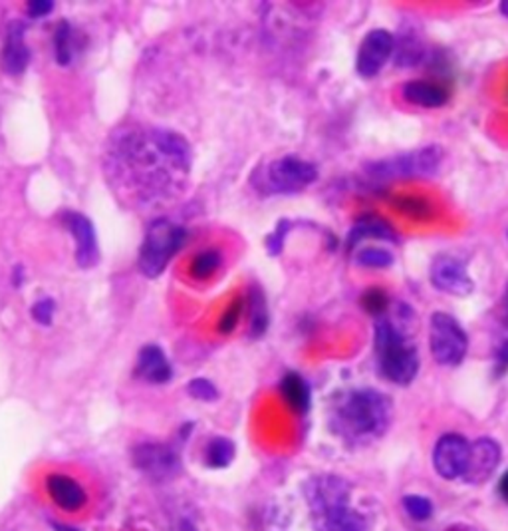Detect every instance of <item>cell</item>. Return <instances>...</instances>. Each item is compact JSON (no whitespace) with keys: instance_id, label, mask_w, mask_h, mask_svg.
<instances>
[{"instance_id":"cell-7","label":"cell","mask_w":508,"mask_h":531,"mask_svg":"<svg viewBox=\"0 0 508 531\" xmlns=\"http://www.w3.org/2000/svg\"><path fill=\"white\" fill-rule=\"evenodd\" d=\"M187 229L169 219H155L147 228L139 249V269L149 279L159 277L175 255L183 249Z\"/></svg>"},{"instance_id":"cell-37","label":"cell","mask_w":508,"mask_h":531,"mask_svg":"<svg viewBox=\"0 0 508 531\" xmlns=\"http://www.w3.org/2000/svg\"><path fill=\"white\" fill-rule=\"evenodd\" d=\"M23 277H24V275H23V269L16 267V271H14V284H16V287L20 284V281H23Z\"/></svg>"},{"instance_id":"cell-23","label":"cell","mask_w":508,"mask_h":531,"mask_svg":"<svg viewBox=\"0 0 508 531\" xmlns=\"http://www.w3.org/2000/svg\"><path fill=\"white\" fill-rule=\"evenodd\" d=\"M76 33L69 23L62 21L54 33V56L60 66H68L76 54Z\"/></svg>"},{"instance_id":"cell-10","label":"cell","mask_w":508,"mask_h":531,"mask_svg":"<svg viewBox=\"0 0 508 531\" xmlns=\"http://www.w3.org/2000/svg\"><path fill=\"white\" fill-rule=\"evenodd\" d=\"M429 277L437 291L453 297H469L475 291V281L466 271V263L455 255H437L431 263Z\"/></svg>"},{"instance_id":"cell-29","label":"cell","mask_w":508,"mask_h":531,"mask_svg":"<svg viewBox=\"0 0 508 531\" xmlns=\"http://www.w3.org/2000/svg\"><path fill=\"white\" fill-rule=\"evenodd\" d=\"M189 395H191L193 398L197 400H203V402H213L218 398V390L217 387L213 385L211 380L207 378H195L189 382Z\"/></svg>"},{"instance_id":"cell-14","label":"cell","mask_w":508,"mask_h":531,"mask_svg":"<svg viewBox=\"0 0 508 531\" xmlns=\"http://www.w3.org/2000/svg\"><path fill=\"white\" fill-rule=\"evenodd\" d=\"M134 461L147 476L165 478L175 474L179 468V458L175 452L163 444H142L134 452Z\"/></svg>"},{"instance_id":"cell-21","label":"cell","mask_w":508,"mask_h":531,"mask_svg":"<svg viewBox=\"0 0 508 531\" xmlns=\"http://www.w3.org/2000/svg\"><path fill=\"white\" fill-rule=\"evenodd\" d=\"M246 307H248V321H251V334L253 339H261L263 334L268 329V307H266V299H264V293L253 287L251 293H248V299H246Z\"/></svg>"},{"instance_id":"cell-18","label":"cell","mask_w":508,"mask_h":531,"mask_svg":"<svg viewBox=\"0 0 508 531\" xmlns=\"http://www.w3.org/2000/svg\"><path fill=\"white\" fill-rule=\"evenodd\" d=\"M365 239H380V241H390L397 243L400 238L393 231V228L387 221L375 218V215H364L362 219H357L352 231L347 233V251H354L357 245Z\"/></svg>"},{"instance_id":"cell-12","label":"cell","mask_w":508,"mask_h":531,"mask_svg":"<svg viewBox=\"0 0 508 531\" xmlns=\"http://www.w3.org/2000/svg\"><path fill=\"white\" fill-rule=\"evenodd\" d=\"M64 228L74 235L76 239V261L79 267L89 269L99 261V247H97V235L92 221L86 215L78 211H64L60 215Z\"/></svg>"},{"instance_id":"cell-1","label":"cell","mask_w":508,"mask_h":531,"mask_svg":"<svg viewBox=\"0 0 508 531\" xmlns=\"http://www.w3.org/2000/svg\"><path fill=\"white\" fill-rule=\"evenodd\" d=\"M191 162L185 137L155 126L117 127L104 152V172L117 200L142 211L175 201L187 188Z\"/></svg>"},{"instance_id":"cell-17","label":"cell","mask_w":508,"mask_h":531,"mask_svg":"<svg viewBox=\"0 0 508 531\" xmlns=\"http://www.w3.org/2000/svg\"><path fill=\"white\" fill-rule=\"evenodd\" d=\"M46 491L50 499L64 511H78L86 506V491L74 478L64 474H52L46 478Z\"/></svg>"},{"instance_id":"cell-5","label":"cell","mask_w":508,"mask_h":531,"mask_svg":"<svg viewBox=\"0 0 508 531\" xmlns=\"http://www.w3.org/2000/svg\"><path fill=\"white\" fill-rule=\"evenodd\" d=\"M318 180V167L298 155H284L261 165L253 173V185L264 195H292Z\"/></svg>"},{"instance_id":"cell-4","label":"cell","mask_w":508,"mask_h":531,"mask_svg":"<svg viewBox=\"0 0 508 531\" xmlns=\"http://www.w3.org/2000/svg\"><path fill=\"white\" fill-rule=\"evenodd\" d=\"M443 163V150L439 145H423L413 152L397 154L367 163L364 167L365 182L375 185L407 182V180H427L433 177Z\"/></svg>"},{"instance_id":"cell-38","label":"cell","mask_w":508,"mask_h":531,"mask_svg":"<svg viewBox=\"0 0 508 531\" xmlns=\"http://www.w3.org/2000/svg\"><path fill=\"white\" fill-rule=\"evenodd\" d=\"M499 11H501V14H503V16H506V18H508V0H503L501 6H499Z\"/></svg>"},{"instance_id":"cell-24","label":"cell","mask_w":508,"mask_h":531,"mask_svg":"<svg viewBox=\"0 0 508 531\" xmlns=\"http://www.w3.org/2000/svg\"><path fill=\"white\" fill-rule=\"evenodd\" d=\"M235 458V444L226 438H215L207 446V464L211 468H226Z\"/></svg>"},{"instance_id":"cell-15","label":"cell","mask_w":508,"mask_h":531,"mask_svg":"<svg viewBox=\"0 0 508 531\" xmlns=\"http://www.w3.org/2000/svg\"><path fill=\"white\" fill-rule=\"evenodd\" d=\"M135 377L149 382V385H165V382L171 380V362L165 357L162 347H157V344H147V347L139 350Z\"/></svg>"},{"instance_id":"cell-33","label":"cell","mask_w":508,"mask_h":531,"mask_svg":"<svg viewBox=\"0 0 508 531\" xmlns=\"http://www.w3.org/2000/svg\"><path fill=\"white\" fill-rule=\"evenodd\" d=\"M54 312H56V303L52 299H40L32 304V319L38 324H52L54 319Z\"/></svg>"},{"instance_id":"cell-22","label":"cell","mask_w":508,"mask_h":531,"mask_svg":"<svg viewBox=\"0 0 508 531\" xmlns=\"http://www.w3.org/2000/svg\"><path fill=\"white\" fill-rule=\"evenodd\" d=\"M395 64L402 68H411L417 66L423 61V44L417 36L413 34H400L395 41Z\"/></svg>"},{"instance_id":"cell-9","label":"cell","mask_w":508,"mask_h":531,"mask_svg":"<svg viewBox=\"0 0 508 531\" xmlns=\"http://www.w3.org/2000/svg\"><path fill=\"white\" fill-rule=\"evenodd\" d=\"M395 52V36L385 28H374L357 48L356 70L362 78H375Z\"/></svg>"},{"instance_id":"cell-30","label":"cell","mask_w":508,"mask_h":531,"mask_svg":"<svg viewBox=\"0 0 508 531\" xmlns=\"http://www.w3.org/2000/svg\"><path fill=\"white\" fill-rule=\"evenodd\" d=\"M243 311H245V307H243V301H241V299L235 301V303L231 304V307L226 309V312L223 314L221 322H218V331H221L223 334H231V332L236 329L238 321H241V317H243Z\"/></svg>"},{"instance_id":"cell-26","label":"cell","mask_w":508,"mask_h":531,"mask_svg":"<svg viewBox=\"0 0 508 531\" xmlns=\"http://www.w3.org/2000/svg\"><path fill=\"white\" fill-rule=\"evenodd\" d=\"M223 263V253L218 249H205L195 255L191 263V271L197 279H208L211 275L221 267Z\"/></svg>"},{"instance_id":"cell-31","label":"cell","mask_w":508,"mask_h":531,"mask_svg":"<svg viewBox=\"0 0 508 531\" xmlns=\"http://www.w3.org/2000/svg\"><path fill=\"white\" fill-rule=\"evenodd\" d=\"M397 208H400L403 213L411 215V218H427L431 213L429 203L420 200V198H402L400 201H395Z\"/></svg>"},{"instance_id":"cell-8","label":"cell","mask_w":508,"mask_h":531,"mask_svg":"<svg viewBox=\"0 0 508 531\" xmlns=\"http://www.w3.org/2000/svg\"><path fill=\"white\" fill-rule=\"evenodd\" d=\"M431 357L445 368L459 367L469 352V337L453 314L437 311L429 319Z\"/></svg>"},{"instance_id":"cell-39","label":"cell","mask_w":508,"mask_h":531,"mask_svg":"<svg viewBox=\"0 0 508 531\" xmlns=\"http://www.w3.org/2000/svg\"><path fill=\"white\" fill-rule=\"evenodd\" d=\"M506 321H508V287H506Z\"/></svg>"},{"instance_id":"cell-6","label":"cell","mask_w":508,"mask_h":531,"mask_svg":"<svg viewBox=\"0 0 508 531\" xmlns=\"http://www.w3.org/2000/svg\"><path fill=\"white\" fill-rule=\"evenodd\" d=\"M312 504L326 531H365V521L347 504V488L342 480H318Z\"/></svg>"},{"instance_id":"cell-28","label":"cell","mask_w":508,"mask_h":531,"mask_svg":"<svg viewBox=\"0 0 508 531\" xmlns=\"http://www.w3.org/2000/svg\"><path fill=\"white\" fill-rule=\"evenodd\" d=\"M405 511L417 521H425L429 519L433 514V504L423 496H405L403 499Z\"/></svg>"},{"instance_id":"cell-20","label":"cell","mask_w":508,"mask_h":531,"mask_svg":"<svg viewBox=\"0 0 508 531\" xmlns=\"http://www.w3.org/2000/svg\"><path fill=\"white\" fill-rule=\"evenodd\" d=\"M281 395L286 400V405L291 406L298 415H306L310 410L312 392L304 377L298 372H286L281 380Z\"/></svg>"},{"instance_id":"cell-13","label":"cell","mask_w":508,"mask_h":531,"mask_svg":"<svg viewBox=\"0 0 508 531\" xmlns=\"http://www.w3.org/2000/svg\"><path fill=\"white\" fill-rule=\"evenodd\" d=\"M501 464V446L493 438H481L471 444L469 466L465 471V480L469 484H485Z\"/></svg>"},{"instance_id":"cell-27","label":"cell","mask_w":508,"mask_h":531,"mask_svg":"<svg viewBox=\"0 0 508 531\" xmlns=\"http://www.w3.org/2000/svg\"><path fill=\"white\" fill-rule=\"evenodd\" d=\"M362 304L367 312L374 314V317H377V319H382V317H385L387 309H390V299H387V294L382 289L374 287V289L364 293Z\"/></svg>"},{"instance_id":"cell-11","label":"cell","mask_w":508,"mask_h":531,"mask_svg":"<svg viewBox=\"0 0 508 531\" xmlns=\"http://www.w3.org/2000/svg\"><path fill=\"white\" fill-rule=\"evenodd\" d=\"M471 458L469 440L461 434H445L435 444L433 466L437 474L445 480L463 478Z\"/></svg>"},{"instance_id":"cell-34","label":"cell","mask_w":508,"mask_h":531,"mask_svg":"<svg viewBox=\"0 0 508 531\" xmlns=\"http://www.w3.org/2000/svg\"><path fill=\"white\" fill-rule=\"evenodd\" d=\"M52 11H54V3H50V0H34V3L28 5V16L32 18H44Z\"/></svg>"},{"instance_id":"cell-3","label":"cell","mask_w":508,"mask_h":531,"mask_svg":"<svg viewBox=\"0 0 508 531\" xmlns=\"http://www.w3.org/2000/svg\"><path fill=\"white\" fill-rule=\"evenodd\" d=\"M336 426L352 440H372L383 436L392 422V402L372 388L352 390L337 402Z\"/></svg>"},{"instance_id":"cell-25","label":"cell","mask_w":508,"mask_h":531,"mask_svg":"<svg viewBox=\"0 0 508 531\" xmlns=\"http://www.w3.org/2000/svg\"><path fill=\"white\" fill-rule=\"evenodd\" d=\"M393 261V253L385 247H364L356 255V263L367 269H387L392 267Z\"/></svg>"},{"instance_id":"cell-32","label":"cell","mask_w":508,"mask_h":531,"mask_svg":"<svg viewBox=\"0 0 508 531\" xmlns=\"http://www.w3.org/2000/svg\"><path fill=\"white\" fill-rule=\"evenodd\" d=\"M288 231H291V221L282 219L281 223L276 225V229L272 231V235H268V238H266L268 253H271V255H278V253L282 251V247H284V239H286Z\"/></svg>"},{"instance_id":"cell-2","label":"cell","mask_w":508,"mask_h":531,"mask_svg":"<svg viewBox=\"0 0 508 531\" xmlns=\"http://www.w3.org/2000/svg\"><path fill=\"white\" fill-rule=\"evenodd\" d=\"M374 347L380 375L397 387H410L420 375V352L405 327L390 317L375 321Z\"/></svg>"},{"instance_id":"cell-36","label":"cell","mask_w":508,"mask_h":531,"mask_svg":"<svg viewBox=\"0 0 508 531\" xmlns=\"http://www.w3.org/2000/svg\"><path fill=\"white\" fill-rule=\"evenodd\" d=\"M499 491L504 501H508V471L501 478V484H499Z\"/></svg>"},{"instance_id":"cell-35","label":"cell","mask_w":508,"mask_h":531,"mask_svg":"<svg viewBox=\"0 0 508 531\" xmlns=\"http://www.w3.org/2000/svg\"><path fill=\"white\" fill-rule=\"evenodd\" d=\"M494 368H496V375L499 377L504 375V372H508V339L494 352Z\"/></svg>"},{"instance_id":"cell-16","label":"cell","mask_w":508,"mask_h":531,"mask_svg":"<svg viewBox=\"0 0 508 531\" xmlns=\"http://www.w3.org/2000/svg\"><path fill=\"white\" fill-rule=\"evenodd\" d=\"M24 34L26 28L23 23H10L3 48V68L13 76L23 74L30 64V48Z\"/></svg>"},{"instance_id":"cell-19","label":"cell","mask_w":508,"mask_h":531,"mask_svg":"<svg viewBox=\"0 0 508 531\" xmlns=\"http://www.w3.org/2000/svg\"><path fill=\"white\" fill-rule=\"evenodd\" d=\"M402 94L407 102L421 107H441L449 102V92L441 84L429 80H410Z\"/></svg>"}]
</instances>
